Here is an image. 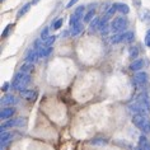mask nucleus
Segmentation results:
<instances>
[{
	"mask_svg": "<svg viewBox=\"0 0 150 150\" xmlns=\"http://www.w3.org/2000/svg\"><path fill=\"white\" fill-rule=\"evenodd\" d=\"M38 1H40V0H32V5H36Z\"/></svg>",
	"mask_w": 150,
	"mask_h": 150,
	"instance_id": "72a5a7b5",
	"label": "nucleus"
},
{
	"mask_svg": "<svg viewBox=\"0 0 150 150\" xmlns=\"http://www.w3.org/2000/svg\"><path fill=\"white\" fill-rule=\"evenodd\" d=\"M32 70H33V64H29V62H25L24 65H22V67H21V71L24 74H29Z\"/></svg>",
	"mask_w": 150,
	"mask_h": 150,
	"instance_id": "5701e85b",
	"label": "nucleus"
},
{
	"mask_svg": "<svg viewBox=\"0 0 150 150\" xmlns=\"http://www.w3.org/2000/svg\"><path fill=\"white\" fill-rule=\"evenodd\" d=\"M16 113V110L12 107H8V108H4V110H1V112H0V118L1 120H8L12 116Z\"/></svg>",
	"mask_w": 150,
	"mask_h": 150,
	"instance_id": "9b49d317",
	"label": "nucleus"
},
{
	"mask_svg": "<svg viewBox=\"0 0 150 150\" xmlns=\"http://www.w3.org/2000/svg\"><path fill=\"white\" fill-rule=\"evenodd\" d=\"M123 41V33H116L111 37V42L112 43H120Z\"/></svg>",
	"mask_w": 150,
	"mask_h": 150,
	"instance_id": "4be33fe9",
	"label": "nucleus"
},
{
	"mask_svg": "<svg viewBox=\"0 0 150 150\" xmlns=\"http://www.w3.org/2000/svg\"><path fill=\"white\" fill-rule=\"evenodd\" d=\"M91 144H93V145H106L107 140H106V139L96 137V139H93V140H91Z\"/></svg>",
	"mask_w": 150,
	"mask_h": 150,
	"instance_id": "393cba45",
	"label": "nucleus"
},
{
	"mask_svg": "<svg viewBox=\"0 0 150 150\" xmlns=\"http://www.w3.org/2000/svg\"><path fill=\"white\" fill-rule=\"evenodd\" d=\"M99 24H100V19L99 18H94V19L91 22V24H89V31L94 32L97 29H99Z\"/></svg>",
	"mask_w": 150,
	"mask_h": 150,
	"instance_id": "a211bd4d",
	"label": "nucleus"
},
{
	"mask_svg": "<svg viewBox=\"0 0 150 150\" xmlns=\"http://www.w3.org/2000/svg\"><path fill=\"white\" fill-rule=\"evenodd\" d=\"M126 27H127V21L125 19V18H122V17L115 18V19L112 21V23H111V29L113 32H117V33L122 32Z\"/></svg>",
	"mask_w": 150,
	"mask_h": 150,
	"instance_id": "20e7f679",
	"label": "nucleus"
},
{
	"mask_svg": "<svg viewBox=\"0 0 150 150\" xmlns=\"http://www.w3.org/2000/svg\"><path fill=\"white\" fill-rule=\"evenodd\" d=\"M83 14H84V6L81 5V6H79V8H76V10H75L73 14H71L70 21H69V24L71 25V27L75 25V24H78L80 22L81 18H84Z\"/></svg>",
	"mask_w": 150,
	"mask_h": 150,
	"instance_id": "39448f33",
	"label": "nucleus"
},
{
	"mask_svg": "<svg viewBox=\"0 0 150 150\" xmlns=\"http://www.w3.org/2000/svg\"><path fill=\"white\" fill-rule=\"evenodd\" d=\"M142 67H144V60H142V59H136V60H134V61L131 62L130 70L139 71L140 69H142Z\"/></svg>",
	"mask_w": 150,
	"mask_h": 150,
	"instance_id": "ddd939ff",
	"label": "nucleus"
},
{
	"mask_svg": "<svg viewBox=\"0 0 150 150\" xmlns=\"http://www.w3.org/2000/svg\"><path fill=\"white\" fill-rule=\"evenodd\" d=\"M21 97L23 99H27V100H35L36 97H37V93L33 92V91H27V89H23V91L19 92Z\"/></svg>",
	"mask_w": 150,
	"mask_h": 150,
	"instance_id": "1a4fd4ad",
	"label": "nucleus"
},
{
	"mask_svg": "<svg viewBox=\"0 0 150 150\" xmlns=\"http://www.w3.org/2000/svg\"><path fill=\"white\" fill-rule=\"evenodd\" d=\"M8 87H9V84H8V83H4V84L1 85V91L6 92V91H8Z\"/></svg>",
	"mask_w": 150,
	"mask_h": 150,
	"instance_id": "473e14b6",
	"label": "nucleus"
},
{
	"mask_svg": "<svg viewBox=\"0 0 150 150\" xmlns=\"http://www.w3.org/2000/svg\"><path fill=\"white\" fill-rule=\"evenodd\" d=\"M13 28H14V24H8V25H6L5 29H4V31H3V33H1V37H3V38H6V37L9 36V33L12 32Z\"/></svg>",
	"mask_w": 150,
	"mask_h": 150,
	"instance_id": "bb28decb",
	"label": "nucleus"
},
{
	"mask_svg": "<svg viewBox=\"0 0 150 150\" xmlns=\"http://www.w3.org/2000/svg\"><path fill=\"white\" fill-rule=\"evenodd\" d=\"M129 110L134 112L135 115H149L150 113V102L149 98L145 93H141L140 96H137V98L134 100L132 103L129 104Z\"/></svg>",
	"mask_w": 150,
	"mask_h": 150,
	"instance_id": "f257e3e1",
	"label": "nucleus"
},
{
	"mask_svg": "<svg viewBox=\"0 0 150 150\" xmlns=\"http://www.w3.org/2000/svg\"><path fill=\"white\" fill-rule=\"evenodd\" d=\"M56 38H57V37H56V36H50V37H48V38H46V40L43 41V47H45V46H46V47H50L51 45H52V43H54L55 41H56Z\"/></svg>",
	"mask_w": 150,
	"mask_h": 150,
	"instance_id": "a878e982",
	"label": "nucleus"
},
{
	"mask_svg": "<svg viewBox=\"0 0 150 150\" xmlns=\"http://www.w3.org/2000/svg\"><path fill=\"white\" fill-rule=\"evenodd\" d=\"M29 74H24V73H18L16 74V76H14L13 79V88L14 89H18V91H23L27 87V84L29 83Z\"/></svg>",
	"mask_w": 150,
	"mask_h": 150,
	"instance_id": "f03ea898",
	"label": "nucleus"
},
{
	"mask_svg": "<svg viewBox=\"0 0 150 150\" xmlns=\"http://www.w3.org/2000/svg\"><path fill=\"white\" fill-rule=\"evenodd\" d=\"M48 29H50V28L46 27V28H43L42 32H41V40H42V41H45L46 38H48V37H50V36H48Z\"/></svg>",
	"mask_w": 150,
	"mask_h": 150,
	"instance_id": "c756f323",
	"label": "nucleus"
},
{
	"mask_svg": "<svg viewBox=\"0 0 150 150\" xmlns=\"http://www.w3.org/2000/svg\"><path fill=\"white\" fill-rule=\"evenodd\" d=\"M135 38V35H134V32H126V33H123V41L127 43H131L134 41Z\"/></svg>",
	"mask_w": 150,
	"mask_h": 150,
	"instance_id": "b1692460",
	"label": "nucleus"
},
{
	"mask_svg": "<svg viewBox=\"0 0 150 150\" xmlns=\"http://www.w3.org/2000/svg\"><path fill=\"white\" fill-rule=\"evenodd\" d=\"M144 43L148 47H150V29H148V32L145 33V38H144Z\"/></svg>",
	"mask_w": 150,
	"mask_h": 150,
	"instance_id": "7c9ffc66",
	"label": "nucleus"
},
{
	"mask_svg": "<svg viewBox=\"0 0 150 150\" xmlns=\"http://www.w3.org/2000/svg\"><path fill=\"white\" fill-rule=\"evenodd\" d=\"M25 123V118H14V120H9V121L4 122L1 125V131H4V129H8V127H22Z\"/></svg>",
	"mask_w": 150,
	"mask_h": 150,
	"instance_id": "423d86ee",
	"label": "nucleus"
},
{
	"mask_svg": "<svg viewBox=\"0 0 150 150\" xmlns=\"http://www.w3.org/2000/svg\"><path fill=\"white\" fill-rule=\"evenodd\" d=\"M135 83L139 84V85H144L146 81H148V74L144 73V71H140V73H136L135 74Z\"/></svg>",
	"mask_w": 150,
	"mask_h": 150,
	"instance_id": "0eeeda50",
	"label": "nucleus"
},
{
	"mask_svg": "<svg viewBox=\"0 0 150 150\" xmlns=\"http://www.w3.org/2000/svg\"><path fill=\"white\" fill-rule=\"evenodd\" d=\"M132 123L137 127L139 130L144 131V132H149L150 131V120L146 116L142 115H134Z\"/></svg>",
	"mask_w": 150,
	"mask_h": 150,
	"instance_id": "7ed1b4c3",
	"label": "nucleus"
},
{
	"mask_svg": "<svg viewBox=\"0 0 150 150\" xmlns=\"http://www.w3.org/2000/svg\"><path fill=\"white\" fill-rule=\"evenodd\" d=\"M81 31H83V24H81L80 22H79L78 24H75V25H73V27H71L70 35H71V36H78Z\"/></svg>",
	"mask_w": 150,
	"mask_h": 150,
	"instance_id": "4468645a",
	"label": "nucleus"
},
{
	"mask_svg": "<svg viewBox=\"0 0 150 150\" xmlns=\"http://www.w3.org/2000/svg\"><path fill=\"white\" fill-rule=\"evenodd\" d=\"M10 139H12V134L5 132V131H1V149L10 141Z\"/></svg>",
	"mask_w": 150,
	"mask_h": 150,
	"instance_id": "2eb2a0df",
	"label": "nucleus"
},
{
	"mask_svg": "<svg viewBox=\"0 0 150 150\" xmlns=\"http://www.w3.org/2000/svg\"><path fill=\"white\" fill-rule=\"evenodd\" d=\"M94 16H96V10H94V9H91V10H89V12L84 16L83 19H84L85 23H91V22L93 21V18H94Z\"/></svg>",
	"mask_w": 150,
	"mask_h": 150,
	"instance_id": "aec40b11",
	"label": "nucleus"
},
{
	"mask_svg": "<svg viewBox=\"0 0 150 150\" xmlns=\"http://www.w3.org/2000/svg\"><path fill=\"white\" fill-rule=\"evenodd\" d=\"M40 57V55H38V51L37 50H29L27 52V55H25V61L29 62V64H33V62H36L37 61V59Z\"/></svg>",
	"mask_w": 150,
	"mask_h": 150,
	"instance_id": "6e6552de",
	"label": "nucleus"
},
{
	"mask_svg": "<svg viewBox=\"0 0 150 150\" xmlns=\"http://www.w3.org/2000/svg\"><path fill=\"white\" fill-rule=\"evenodd\" d=\"M16 103H17V99L13 94H5L1 98V104H4V106H12V104H16Z\"/></svg>",
	"mask_w": 150,
	"mask_h": 150,
	"instance_id": "f8f14e48",
	"label": "nucleus"
},
{
	"mask_svg": "<svg viewBox=\"0 0 150 150\" xmlns=\"http://www.w3.org/2000/svg\"><path fill=\"white\" fill-rule=\"evenodd\" d=\"M38 51V55H40V57H46V56H48L52 52V47L50 46V47H41L40 50H37Z\"/></svg>",
	"mask_w": 150,
	"mask_h": 150,
	"instance_id": "dca6fc26",
	"label": "nucleus"
},
{
	"mask_svg": "<svg viewBox=\"0 0 150 150\" xmlns=\"http://www.w3.org/2000/svg\"><path fill=\"white\" fill-rule=\"evenodd\" d=\"M31 5H32V3H27V4H24L23 6H22V8L19 9V12L17 13V18H22V17H23L24 14L29 10V8H31Z\"/></svg>",
	"mask_w": 150,
	"mask_h": 150,
	"instance_id": "6ab92c4d",
	"label": "nucleus"
},
{
	"mask_svg": "<svg viewBox=\"0 0 150 150\" xmlns=\"http://www.w3.org/2000/svg\"><path fill=\"white\" fill-rule=\"evenodd\" d=\"M79 1V0H70L69 3H67V5H66V8H71V6H73L74 4H76V3Z\"/></svg>",
	"mask_w": 150,
	"mask_h": 150,
	"instance_id": "2f4dec72",
	"label": "nucleus"
},
{
	"mask_svg": "<svg viewBox=\"0 0 150 150\" xmlns=\"http://www.w3.org/2000/svg\"><path fill=\"white\" fill-rule=\"evenodd\" d=\"M129 55H130L131 59L136 60V57L139 56V48H137L136 46H131V47L129 48Z\"/></svg>",
	"mask_w": 150,
	"mask_h": 150,
	"instance_id": "412c9836",
	"label": "nucleus"
},
{
	"mask_svg": "<svg viewBox=\"0 0 150 150\" xmlns=\"http://www.w3.org/2000/svg\"><path fill=\"white\" fill-rule=\"evenodd\" d=\"M116 8H117L118 12H121L123 14H127L130 12V8H129V5L127 4H123V3H116Z\"/></svg>",
	"mask_w": 150,
	"mask_h": 150,
	"instance_id": "f3484780",
	"label": "nucleus"
},
{
	"mask_svg": "<svg viewBox=\"0 0 150 150\" xmlns=\"http://www.w3.org/2000/svg\"><path fill=\"white\" fill-rule=\"evenodd\" d=\"M141 18H142V21L144 22H146V23L150 22V12L149 10H144V12L141 13Z\"/></svg>",
	"mask_w": 150,
	"mask_h": 150,
	"instance_id": "cd10ccee",
	"label": "nucleus"
},
{
	"mask_svg": "<svg viewBox=\"0 0 150 150\" xmlns=\"http://www.w3.org/2000/svg\"><path fill=\"white\" fill-rule=\"evenodd\" d=\"M135 150H141L140 148H139V146H137V148H135Z\"/></svg>",
	"mask_w": 150,
	"mask_h": 150,
	"instance_id": "f704fd0d",
	"label": "nucleus"
},
{
	"mask_svg": "<svg viewBox=\"0 0 150 150\" xmlns=\"http://www.w3.org/2000/svg\"><path fill=\"white\" fill-rule=\"evenodd\" d=\"M1 1H3V0H1Z\"/></svg>",
	"mask_w": 150,
	"mask_h": 150,
	"instance_id": "c9c22d12",
	"label": "nucleus"
},
{
	"mask_svg": "<svg viewBox=\"0 0 150 150\" xmlns=\"http://www.w3.org/2000/svg\"><path fill=\"white\" fill-rule=\"evenodd\" d=\"M61 25H62V18H59L57 21L52 23V28H54V29H59V28H61Z\"/></svg>",
	"mask_w": 150,
	"mask_h": 150,
	"instance_id": "c85d7f7f",
	"label": "nucleus"
},
{
	"mask_svg": "<svg viewBox=\"0 0 150 150\" xmlns=\"http://www.w3.org/2000/svg\"><path fill=\"white\" fill-rule=\"evenodd\" d=\"M139 148L141 150H150V141L144 135H141V136L139 137Z\"/></svg>",
	"mask_w": 150,
	"mask_h": 150,
	"instance_id": "9d476101",
	"label": "nucleus"
}]
</instances>
